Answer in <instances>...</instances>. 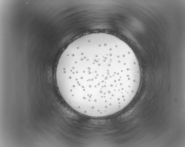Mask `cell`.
Listing matches in <instances>:
<instances>
[{
    "label": "cell",
    "mask_w": 185,
    "mask_h": 147,
    "mask_svg": "<svg viewBox=\"0 0 185 147\" xmlns=\"http://www.w3.org/2000/svg\"><path fill=\"white\" fill-rule=\"evenodd\" d=\"M56 76L60 94L72 109L100 118L113 115L130 103L141 75L136 56L126 43L97 36L71 45L57 65Z\"/></svg>",
    "instance_id": "obj_1"
}]
</instances>
